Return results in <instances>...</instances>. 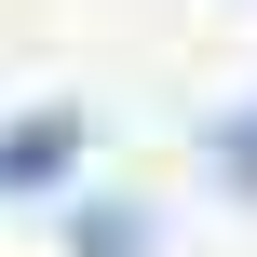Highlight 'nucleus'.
I'll return each mask as SVG.
<instances>
[{"mask_svg":"<svg viewBox=\"0 0 257 257\" xmlns=\"http://www.w3.org/2000/svg\"><path fill=\"white\" fill-rule=\"evenodd\" d=\"M136 244H149V230H136L122 203H95V217H81V257H136Z\"/></svg>","mask_w":257,"mask_h":257,"instance_id":"nucleus-2","label":"nucleus"},{"mask_svg":"<svg viewBox=\"0 0 257 257\" xmlns=\"http://www.w3.org/2000/svg\"><path fill=\"white\" fill-rule=\"evenodd\" d=\"M217 149H230V163H244V176H257V122H230V136H217Z\"/></svg>","mask_w":257,"mask_h":257,"instance_id":"nucleus-3","label":"nucleus"},{"mask_svg":"<svg viewBox=\"0 0 257 257\" xmlns=\"http://www.w3.org/2000/svg\"><path fill=\"white\" fill-rule=\"evenodd\" d=\"M68 163V122H27V136H0V190H41Z\"/></svg>","mask_w":257,"mask_h":257,"instance_id":"nucleus-1","label":"nucleus"}]
</instances>
